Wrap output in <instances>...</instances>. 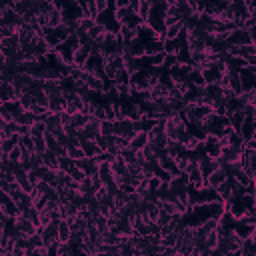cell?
I'll return each mask as SVG.
<instances>
[{
    "label": "cell",
    "instance_id": "6da1fadb",
    "mask_svg": "<svg viewBox=\"0 0 256 256\" xmlns=\"http://www.w3.org/2000/svg\"><path fill=\"white\" fill-rule=\"evenodd\" d=\"M114 18L118 20L120 26H128V28H138L142 24V20L138 18V14H136L130 6H118L114 8Z\"/></svg>",
    "mask_w": 256,
    "mask_h": 256
},
{
    "label": "cell",
    "instance_id": "7a4b0ae2",
    "mask_svg": "<svg viewBox=\"0 0 256 256\" xmlns=\"http://www.w3.org/2000/svg\"><path fill=\"white\" fill-rule=\"evenodd\" d=\"M82 70L88 72V74H96L100 78H104V56H102V52H90L86 62L82 64Z\"/></svg>",
    "mask_w": 256,
    "mask_h": 256
},
{
    "label": "cell",
    "instance_id": "3957f363",
    "mask_svg": "<svg viewBox=\"0 0 256 256\" xmlns=\"http://www.w3.org/2000/svg\"><path fill=\"white\" fill-rule=\"evenodd\" d=\"M150 82H148V70L146 68H140L130 74V90L132 92H140V90H148Z\"/></svg>",
    "mask_w": 256,
    "mask_h": 256
},
{
    "label": "cell",
    "instance_id": "277c9868",
    "mask_svg": "<svg viewBox=\"0 0 256 256\" xmlns=\"http://www.w3.org/2000/svg\"><path fill=\"white\" fill-rule=\"evenodd\" d=\"M134 124L130 118H116V120H112V134L114 136H122V138H128L134 134Z\"/></svg>",
    "mask_w": 256,
    "mask_h": 256
},
{
    "label": "cell",
    "instance_id": "5b68a950",
    "mask_svg": "<svg viewBox=\"0 0 256 256\" xmlns=\"http://www.w3.org/2000/svg\"><path fill=\"white\" fill-rule=\"evenodd\" d=\"M220 150H222V144L216 136H206V138L202 140V152L210 158H218L220 156Z\"/></svg>",
    "mask_w": 256,
    "mask_h": 256
},
{
    "label": "cell",
    "instance_id": "8992f818",
    "mask_svg": "<svg viewBox=\"0 0 256 256\" xmlns=\"http://www.w3.org/2000/svg\"><path fill=\"white\" fill-rule=\"evenodd\" d=\"M226 44H254V40L250 38V32L246 28H234L228 32Z\"/></svg>",
    "mask_w": 256,
    "mask_h": 256
},
{
    "label": "cell",
    "instance_id": "52a82bcc",
    "mask_svg": "<svg viewBox=\"0 0 256 256\" xmlns=\"http://www.w3.org/2000/svg\"><path fill=\"white\" fill-rule=\"evenodd\" d=\"M196 164H198V168H200V174L206 178L214 168H218V160L216 158H210V156H206L202 152V154H198V158H196Z\"/></svg>",
    "mask_w": 256,
    "mask_h": 256
},
{
    "label": "cell",
    "instance_id": "ba28073f",
    "mask_svg": "<svg viewBox=\"0 0 256 256\" xmlns=\"http://www.w3.org/2000/svg\"><path fill=\"white\" fill-rule=\"evenodd\" d=\"M12 84H14V88L18 94L26 92L30 88V84H32V74H26V72H14L12 74Z\"/></svg>",
    "mask_w": 256,
    "mask_h": 256
},
{
    "label": "cell",
    "instance_id": "9c48e42d",
    "mask_svg": "<svg viewBox=\"0 0 256 256\" xmlns=\"http://www.w3.org/2000/svg\"><path fill=\"white\" fill-rule=\"evenodd\" d=\"M14 228L18 230V232H22L24 236H30V234H34L36 232V224H34V220H30V218H24V216H16L14 218Z\"/></svg>",
    "mask_w": 256,
    "mask_h": 256
},
{
    "label": "cell",
    "instance_id": "30bf717a",
    "mask_svg": "<svg viewBox=\"0 0 256 256\" xmlns=\"http://www.w3.org/2000/svg\"><path fill=\"white\" fill-rule=\"evenodd\" d=\"M30 44L34 46V54H36V58H44V56L50 52V50H52V46H50V44L46 42V38L40 36V34H36V36L32 38Z\"/></svg>",
    "mask_w": 256,
    "mask_h": 256
},
{
    "label": "cell",
    "instance_id": "8fae6325",
    "mask_svg": "<svg viewBox=\"0 0 256 256\" xmlns=\"http://www.w3.org/2000/svg\"><path fill=\"white\" fill-rule=\"evenodd\" d=\"M18 92H16L14 88V84L4 80V82H0V102H8V100H18Z\"/></svg>",
    "mask_w": 256,
    "mask_h": 256
},
{
    "label": "cell",
    "instance_id": "7c38bea8",
    "mask_svg": "<svg viewBox=\"0 0 256 256\" xmlns=\"http://www.w3.org/2000/svg\"><path fill=\"white\" fill-rule=\"evenodd\" d=\"M74 162H76V166H78L80 170H84V174H88V176H92V174L98 172V162H96L94 158L82 156V158H78V160H74Z\"/></svg>",
    "mask_w": 256,
    "mask_h": 256
},
{
    "label": "cell",
    "instance_id": "4fadbf2b",
    "mask_svg": "<svg viewBox=\"0 0 256 256\" xmlns=\"http://www.w3.org/2000/svg\"><path fill=\"white\" fill-rule=\"evenodd\" d=\"M80 78L84 80V84H86V88H88L90 92H102V78H100V76L88 74V72L82 70V76H80Z\"/></svg>",
    "mask_w": 256,
    "mask_h": 256
},
{
    "label": "cell",
    "instance_id": "5bb4252c",
    "mask_svg": "<svg viewBox=\"0 0 256 256\" xmlns=\"http://www.w3.org/2000/svg\"><path fill=\"white\" fill-rule=\"evenodd\" d=\"M174 8L178 10V14H180V18H182V20L192 18V16L196 14L194 6L188 2V0H176V2H174Z\"/></svg>",
    "mask_w": 256,
    "mask_h": 256
},
{
    "label": "cell",
    "instance_id": "9a60e30c",
    "mask_svg": "<svg viewBox=\"0 0 256 256\" xmlns=\"http://www.w3.org/2000/svg\"><path fill=\"white\" fill-rule=\"evenodd\" d=\"M12 118H14L16 124H24V126H30L34 120H36V116L32 114V110H24V108H18L12 114Z\"/></svg>",
    "mask_w": 256,
    "mask_h": 256
},
{
    "label": "cell",
    "instance_id": "2e32d148",
    "mask_svg": "<svg viewBox=\"0 0 256 256\" xmlns=\"http://www.w3.org/2000/svg\"><path fill=\"white\" fill-rule=\"evenodd\" d=\"M90 56V46L86 44H80L76 50H74V56H72V66H78L82 68V64L86 62V58Z\"/></svg>",
    "mask_w": 256,
    "mask_h": 256
},
{
    "label": "cell",
    "instance_id": "e0dca14e",
    "mask_svg": "<svg viewBox=\"0 0 256 256\" xmlns=\"http://www.w3.org/2000/svg\"><path fill=\"white\" fill-rule=\"evenodd\" d=\"M116 34H118V38H120V42H122L124 46L138 38V30H136V28H128V26H120Z\"/></svg>",
    "mask_w": 256,
    "mask_h": 256
},
{
    "label": "cell",
    "instance_id": "ac0fdd59",
    "mask_svg": "<svg viewBox=\"0 0 256 256\" xmlns=\"http://www.w3.org/2000/svg\"><path fill=\"white\" fill-rule=\"evenodd\" d=\"M146 142H148V134H146V132H142V130H136V132L130 136L128 146H130L132 150H142Z\"/></svg>",
    "mask_w": 256,
    "mask_h": 256
},
{
    "label": "cell",
    "instance_id": "d6986e66",
    "mask_svg": "<svg viewBox=\"0 0 256 256\" xmlns=\"http://www.w3.org/2000/svg\"><path fill=\"white\" fill-rule=\"evenodd\" d=\"M78 192H80V194H82L84 198H86V200L94 196V192H96V190H94V184H92V178H90L88 174H86V176H84V178H82V180L78 182Z\"/></svg>",
    "mask_w": 256,
    "mask_h": 256
},
{
    "label": "cell",
    "instance_id": "ffe728a7",
    "mask_svg": "<svg viewBox=\"0 0 256 256\" xmlns=\"http://www.w3.org/2000/svg\"><path fill=\"white\" fill-rule=\"evenodd\" d=\"M256 252V242H254V236H246L240 240V246H238V252L240 256H252Z\"/></svg>",
    "mask_w": 256,
    "mask_h": 256
},
{
    "label": "cell",
    "instance_id": "44dd1931",
    "mask_svg": "<svg viewBox=\"0 0 256 256\" xmlns=\"http://www.w3.org/2000/svg\"><path fill=\"white\" fill-rule=\"evenodd\" d=\"M58 212H60V218L72 220L74 216H78L80 208L76 206V204H72V202H60V208H58Z\"/></svg>",
    "mask_w": 256,
    "mask_h": 256
},
{
    "label": "cell",
    "instance_id": "7402d4cb",
    "mask_svg": "<svg viewBox=\"0 0 256 256\" xmlns=\"http://www.w3.org/2000/svg\"><path fill=\"white\" fill-rule=\"evenodd\" d=\"M240 136L244 140H254V116H244L242 126H240Z\"/></svg>",
    "mask_w": 256,
    "mask_h": 256
},
{
    "label": "cell",
    "instance_id": "603a6c76",
    "mask_svg": "<svg viewBox=\"0 0 256 256\" xmlns=\"http://www.w3.org/2000/svg\"><path fill=\"white\" fill-rule=\"evenodd\" d=\"M228 74V88L234 92V94H240L242 92V82H240V74L236 70H226Z\"/></svg>",
    "mask_w": 256,
    "mask_h": 256
},
{
    "label": "cell",
    "instance_id": "cb8c5ba5",
    "mask_svg": "<svg viewBox=\"0 0 256 256\" xmlns=\"http://www.w3.org/2000/svg\"><path fill=\"white\" fill-rule=\"evenodd\" d=\"M66 108V98L62 94L48 96V110L50 112H62Z\"/></svg>",
    "mask_w": 256,
    "mask_h": 256
},
{
    "label": "cell",
    "instance_id": "d4e9b609",
    "mask_svg": "<svg viewBox=\"0 0 256 256\" xmlns=\"http://www.w3.org/2000/svg\"><path fill=\"white\" fill-rule=\"evenodd\" d=\"M80 148L84 152V156H88V158H94V156H98L100 152H102L94 140H82L80 142Z\"/></svg>",
    "mask_w": 256,
    "mask_h": 256
},
{
    "label": "cell",
    "instance_id": "484cf974",
    "mask_svg": "<svg viewBox=\"0 0 256 256\" xmlns=\"http://www.w3.org/2000/svg\"><path fill=\"white\" fill-rule=\"evenodd\" d=\"M98 176H100L102 184H104V182H108V180H112V178H114V174H112V166H110V160L98 162Z\"/></svg>",
    "mask_w": 256,
    "mask_h": 256
},
{
    "label": "cell",
    "instance_id": "4316f807",
    "mask_svg": "<svg viewBox=\"0 0 256 256\" xmlns=\"http://www.w3.org/2000/svg\"><path fill=\"white\" fill-rule=\"evenodd\" d=\"M216 194H218V198L222 200V202H226V200H230L232 198V190H230V178L226 176V180L224 182H220L218 186H216Z\"/></svg>",
    "mask_w": 256,
    "mask_h": 256
},
{
    "label": "cell",
    "instance_id": "83f0119b",
    "mask_svg": "<svg viewBox=\"0 0 256 256\" xmlns=\"http://www.w3.org/2000/svg\"><path fill=\"white\" fill-rule=\"evenodd\" d=\"M164 148L168 152V156H172V158H176V156H180V154H184V152H186L184 144L182 142H176V140H168Z\"/></svg>",
    "mask_w": 256,
    "mask_h": 256
},
{
    "label": "cell",
    "instance_id": "f1b7e54d",
    "mask_svg": "<svg viewBox=\"0 0 256 256\" xmlns=\"http://www.w3.org/2000/svg\"><path fill=\"white\" fill-rule=\"evenodd\" d=\"M42 164L48 166V168H54V170H56V168H58V154H56L54 150H48V148H46V150L42 152Z\"/></svg>",
    "mask_w": 256,
    "mask_h": 256
},
{
    "label": "cell",
    "instance_id": "f546056e",
    "mask_svg": "<svg viewBox=\"0 0 256 256\" xmlns=\"http://www.w3.org/2000/svg\"><path fill=\"white\" fill-rule=\"evenodd\" d=\"M68 238H70V222L66 218H60L58 220V240L68 242Z\"/></svg>",
    "mask_w": 256,
    "mask_h": 256
},
{
    "label": "cell",
    "instance_id": "4dcf8cb0",
    "mask_svg": "<svg viewBox=\"0 0 256 256\" xmlns=\"http://www.w3.org/2000/svg\"><path fill=\"white\" fill-rule=\"evenodd\" d=\"M0 210H2L6 216H10V218H16V216H18L20 214V208H18V204H16L12 198H8L4 204H2V206H0Z\"/></svg>",
    "mask_w": 256,
    "mask_h": 256
},
{
    "label": "cell",
    "instance_id": "1f68e13d",
    "mask_svg": "<svg viewBox=\"0 0 256 256\" xmlns=\"http://www.w3.org/2000/svg\"><path fill=\"white\" fill-rule=\"evenodd\" d=\"M158 164H160V168H164V170H168L172 176H176L178 174V168H176V162H174V158L172 156H164V158H160L158 160Z\"/></svg>",
    "mask_w": 256,
    "mask_h": 256
},
{
    "label": "cell",
    "instance_id": "d6a6232c",
    "mask_svg": "<svg viewBox=\"0 0 256 256\" xmlns=\"http://www.w3.org/2000/svg\"><path fill=\"white\" fill-rule=\"evenodd\" d=\"M0 48H12V50H18L20 48V40H18V34H10V36L0 40Z\"/></svg>",
    "mask_w": 256,
    "mask_h": 256
},
{
    "label": "cell",
    "instance_id": "836d02e7",
    "mask_svg": "<svg viewBox=\"0 0 256 256\" xmlns=\"http://www.w3.org/2000/svg\"><path fill=\"white\" fill-rule=\"evenodd\" d=\"M104 32H106V26H104V24L94 22V26H92L86 34H88V38H90V40H100L102 36H104Z\"/></svg>",
    "mask_w": 256,
    "mask_h": 256
},
{
    "label": "cell",
    "instance_id": "e575fe53",
    "mask_svg": "<svg viewBox=\"0 0 256 256\" xmlns=\"http://www.w3.org/2000/svg\"><path fill=\"white\" fill-rule=\"evenodd\" d=\"M88 118H90V116H88L86 112H82V110H78V112H72V122H70V124H72L74 128H82L84 124L88 122Z\"/></svg>",
    "mask_w": 256,
    "mask_h": 256
},
{
    "label": "cell",
    "instance_id": "d590c367",
    "mask_svg": "<svg viewBox=\"0 0 256 256\" xmlns=\"http://www.w3.org/2000/svg\"><path fill=\"white\" fill-rule=\"evenodd\" d=\"M58 24H62V10H58V8L52 6V10L48 12V26L54 28V26H58Z\"/></svg>",
    "mask_w": 256,
    "mask_h": 256
},
{
    "label": "cell",
    "instance_id": "8d00e7d4",
    "mask_svg": "<svg viewBox=\"0 0 256 256\" xmlns=\"http://www.w3.org/2000/svg\"><path fill=\"white\" fill-rule=\"evenodd\" d=\"M44 124H46V130L56 128V126H62V124H60V112H48L46 118H44Z\"/></svg>",
    "mask_w": 256,
    "mask_h": 256
},
{
    "label": "cell",
    "instance_id": "74e56055",
    "mask_svg": "<svg viewBox=\"0 0 256 256\" xmlns=\"http://www.w3.org/2000/svg\"><path fill=\"white\" fill-rule=\"evenodd\" d=\"M32 0H16V2L12 4V10L16 12V14H24V12H28V10H32Z\"/></svg>",
    "mask_w": 256,
    "mask_h": 256
},
{
    "label": "cell",
    "instance_id": "f35d334b",
    "mask_svg": "<svg viewBox=\"0 0 256 256\" xmlns=\"http://www.w3.org/2000/svg\"><path fill=\"white\" fill-rule=\"evenodd\" d=\"M46 134V124L42 120H34L30 124V136L32 138H36V136H44Z\"/></svg>",
    "mask_w": 256,
    "mask_h": 256
},
{
    "label": "cell",
    "instance_id": "ab89813d",
    "mask_svg": "<svg viewBox=\"0 0 256 256\" xmlns=\"http://www.w3.org/2000/svg\"><path fill=\"white\" fill-rule=\"evenodd\" d=\"M178 64H180V62H178V56H176V54H164L160 68H162V70H170V68H174V66H178Z\"/></svg>",
    "mask_w": 256,
    "mask_h": 256
},
{
    "label": "cell",
    "instance_id": "60d3db41",
    "mask_svg": "<svg viewBox=\"0 0 256 256\" xmlns=\"http://www.w3.org/2000/svg\"><path fill=\"white\" fill-rule=\"evenodd\" d=\"M74 166H76V162L70 156H58V168L64 170V172H70Z\"/></svg>",
    "mask_w": 256,
    "mask_h": 256
},
{
    "label": "cell",
    "instance_id": "b9f144b4",
    "mask_svg": "<svg viewBox=\"0 0 256 256\" xmlns=\"http://www.w3.org/2000/svg\"><path fill=\"white\" fill-rule=\"evenodd\" d=\"M94 18L92 16H80L78 18V30H82V32H88L92 26H94Z\"/></svg>",
    "mask_w": 256,
    "mask_h": 256
},
{
    "label": "cell",
    "instance_id": "7bdbcfd3",
    "mask_svg": "<svg viewBox=\"0 0 256 256\" xmlns=\"http://www.w3.org/2000/svg\"><path fill=\"white\" fill-rule=\"evenodd\" d=\"M18 146H20L22 150L32 152V150H34V138H32L30 134H22L20 138H18Z\"/></svg>",
    "mask_w": 256,
    "mask_h": 256
},
{
    "label": "cell",
    "instance_id": "ee69618b",
    "mask_svg": "<svg viewBox=\"0 0 256 256\" xmlns=\"http://www.w3.org/2000/svg\"><path fill=\"white\" fill-rule=\"evenodd\" d=\"M18 104H20V108H24V110H30V108L34 106V98H32V94H28V92H22V94L18 96Z\"/></svg>",
    "mask_w": 256,
    "mask_h": 256
},
{
    "label": "cell",
    "instance_id": "f6af8a7d",
    "mask_svg": "<svg viewBox=\"0 0 256 256\" xmlns=\"http://www.w3.org/2000/svg\"><path fill=\"white\" fill-rule=\"evenodd\" d=\"M174 162H176V168H178V172H186V168H188V164H190V158H188V154H180V156H176L174 158Z\"/></svg>",
    "mask_w": 256,
    "mask_h": 256
},
{
    "label": "cell",
    "instance_id": "bcb514c9",
    "mask_svg": "<svg viewBox=\"0 0 256 256\" xmlns=\"http://www.w3.org/2000/svg\"><path fill=\"white\" fill-rule=\"evenodd\" d=\"M66 156H70L72 160H78L84 156V152L80 148V144H74V146H66Z\"/></svg>",
    "mask_w": 256,
    "mask_h": 256
},
{
    "label": "cell",
    "instance_id": "7dc6e473",
    "mask_svg": "<svg viewBox=\"0 0 256 256\" xmlns=\"http://www.w3.org/2000/svg\"><path fill=\"white\" fill-rule=\"evenodd\" d=\"M20 156H22V148H20L18 144H16V146L8 152V154H6V158H8L12 164H18V162H20Z\"/></svg>",
    "mask_w": 256,
    "mask_h": 256
},
{
    "label": "cell",
    "instance_id": "c3c4849f",
    "mask_svg": "<svg viewBox=\"0 0 256 256\" xmlns=\"http://www.w3.org/2000/svg\"><path fill=\"white\" fill-rule=\"evenodd\" d=\"M92 224L98 228V232H104L108 230V222H106V216H102V214H96L94 220H92Z\"/></svg>",
    "mask_w": 256,
    "mask_h": 256
},
{
    "label": "cell",
    "instance_id": "681fc988",
    "mask_svg": "<svg viewBox=\"0 0 256 256\" xmlns=\"http://www.w3.org/2000/svg\"><path fill=\"white\" fill-rule=\"evenodd\" d=\"M216 242H218V232H216V228H214V230H210V232L206 234V238H204V244H206V248L214 250Z\"/></svg>",
    "mask_w": 256,
    "mask_h": 256
},
{
    "label": "cell",
    "instance_id": "f907efd6",
    "mask_svg": "<svg viewBox=\"0 0 256 256\" xmlns=\"http://www.w3.org/2000/svg\"><path fill=\"white\" fill-rule=\"evenodd\" d=\"M170 218H172V214H168L166 210H158V216H156V220H154V222L158 224V226H164L166 222H170Z\"/></svg>",
    "mask_w": 256,
    "mask_h": 256
},
{
    "label": "cell",
    "instance_id": "816d5d0a",
    "mask_svg": "<svg viewBox=\"0 0 256 256\" xmlns=\"http://www.w3.org/2000/svg\"><path fill=\"white\" fill-rule=\"evenodd\" d=\"M44 150H46V140H44V136H36V138H34V150H32V152H38V154H42Z\"/></svg>",
    "mask_w": 256,
    "mask_h": 256
},
{
    "label": "cell",
    "instance_id": "f5cc1de1",
    "mask_svg": "<svg viewBox=\"0 0 256 256\" xmlns=\"http://www.w3.org/2000/svg\"><path fill=\"white\" fill-rule=\"evenodd\" d=\"M0 120H2L4 124H8V122H12L14 118H12V112L10 110H6L2 104H0Z\"/></svg>",
    "mask_w": 256,
    "mask_h": 256
},
{
    "label": "cell",
    "instance_id": "db71d44e",
    "mask_svg": "<svg viewBox=\"0 0 256 256\" xmlns=\"http://www.w3.org/2000/svg\"><path fill=\"white\" fill-rule=\"evenodd\" d=\"M100 134H112V120H108V118L100 120Z\"/></svg>",
    "mask_w": 256,
    "mask_h": 256
},
{
    "label": "cell",
    "instance_id": "11a10c76",
    "mask_svg": "<svg viewBox=\"0 0 256 256\" xmlns=\"http://www.w3.org/2000/svg\"><path fill=\"white\" fill-rule=\"evenodd\" d=\"M68 174L72 176V180H74V182H80V180H82L84 176H86V174H84V170H80L78 166H74V168H72V170H70V172H68Z\"/></svg>",
    "mask_w": 256,
    "mask_h": 256
},
{
    "label": "cell",
    "instance_id": "9f6ffc18",
    "mask_svg": "<svg viewBox=\"0 0 256 256\" xmlns=\"http://www.w3.org/2000/svg\"><path fill=\"white\" fill-rule=\"evenodd\" d=\"M70 122H72V112L62 110V112H60V124H62V126H68Z\"/></svg>",
    "mask_w": 256,
    "mask_h": 256
},
{
    "label": "cell",
    "instance_id": "6f0895ef",
    "mask_svg": "<svg viewBox=\"0 0 256 256\" xmlns=\"http://www.w3.org/2000/svg\"><path fill=\"white\" fill-rule=\"evenodd\" d=\"M114 146L118 148V152H120L122 148L128 146V138H122V136H114Z\"/></svg>",
    "mask_w": 256,
    "mask_h": 256
},
{
    "label": "cell",
    "instance_id": "680465c9",
    "mask_svg": "<svg viewBox=\"0 0 256 256\" xmlns=\"http://www.w3.org/2000/svg\"><path fill=\"white\" fill-rule=\"evenodd\" d=\"M26 176H28V180H30V184L34 186V184H36L40 178H38V174H36V168H32V170H28V172H26Z\"/></svg>",
    "mask_w": 256,
    "mask_h": 256
},
{
    "label": "cell",
    "instance_id": "91938a15",
    "mask_svg": "<svg viewBox=\"0 0 256 256\" xmlns=\"http://www.w3.org/2000/svg\"><path fill=\"white\" fill-rule=\"evenodd\" d=\"M4 62H6V58H4V54H2V50H0V68L4 66Z\"/></svg>",
    "mask_w": 256,
    "mask_h": 256
},
{
    "label": "cell",
    "instance_id": "94428289",
    "mask_svg": "<svg viewBox=\"0 0 256 256\" xmlns=\"http://www.w3.org/2000/svg\"><path fill=\"white\" fill-rule=\"evenodd\" d=\"M2 128H4V126H0V140L4 138V130H2Z\"/></svg>",
    "mask_w": 256,
    "mask_h": 256
},
{
    "label": "cell",
    "instance_id": "6125c7cd",
    "mask_svg": "<svg viewBox=\"0 0 256 256\" xmlns=\"http://www.w3.org/2000/svg\"><path fill=\"white\" fill-rule=\"evenodd\" d=\"M176 2V0H168V4H174Z\"/></svg>",
    "mask_w": 256,
    "mask_h": 256
},
{
    "label": "cell",
    "instance_id": "be15d7a7",
    "mask_svg": "<svg viewBox=\"0 0 256 256\" xmlns=\"http://www.w3.org/2000/svg\"><path fill=\"white\" fill-rule=\"evenodd\" d=\"M0 40H2V32H0Z\"/></svg>",
    "mask_w": 256,
    "mask_h": 256
},
{
    "label": "cell",
    "instance_id": "e7e4bbea",
    "mask_svg": "<svg viewBox=\"0 0 256 256\" xmlns=\"http://www.w3.org/2000/svg\"><path fill=\"white\" fill-rule=\"evenodd\" d=\"M48 2H52V0H48Z\"/></svg>",
    "mask_w": 256,
    "mask_h": 256
},
{
    "label": "cell",
    "instance_id": "03108f58",
    "mask_svg": "<svg viewBox=\"0 0 256 256\" xmlns=\"http://www.w3.org/2000/svg\"><path fill=\"white\" fill-rule=\"evenodd\" d=\"M0 104H2V102H0Z\"/></svg>",
    "mask_w": 256,
    "mask_h": 256
}]
</instances>
